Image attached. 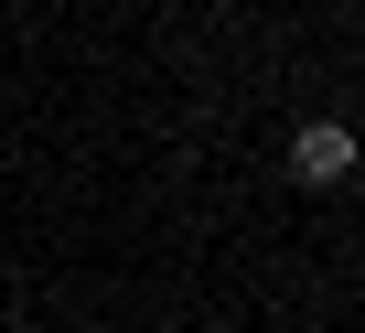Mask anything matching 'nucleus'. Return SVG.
<instances>
[{
    "mask_svg": "<svg viewBox=\"0 0 365 333\" xmlns=\"http://www.w3.org/2000/svg\"><path fill=\"white\" fill-rule=\"evenodd\" d=\"M354 161H365V150H354L344 118H301V129H290V183L333 194V183H354Z\"/></svg>",
    "mask_w": 365,
    "mask_h": 333,
    "instance_id": "f257e3e1",
    "label": "nucleus"
}]
</instances>
